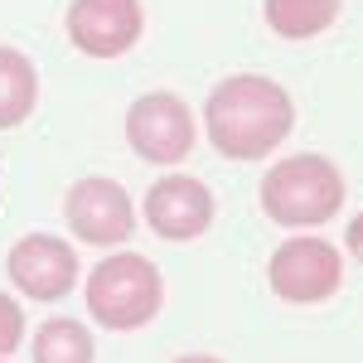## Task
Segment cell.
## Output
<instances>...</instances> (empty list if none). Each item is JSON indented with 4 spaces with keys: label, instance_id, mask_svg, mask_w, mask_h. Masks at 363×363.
<instances>
[{
    "label": "cell",
    "instance_id": "cell-10",
    "mask_svg": "<svg viewBox=\"0 0 363 363\" xmlns=\"http://www.w3.org/2000/svg\"><path fill=\"white\" fill-rule=\"evenodd\" d=\"M39 102V68L34 58L0 44V131L20 126Z\"/></svg>",
    "mask_w": 363,
    "mask_h": 363
},
{
    "label": "cell",
    "instance_id": "cell-3",
    "mask_svg": "<svg viewBox=\"0 0 363 363\" xmlns=\"http://www.w3.org/2000/svg\"><path fill=\"white\" fill-rule=\"evenodd\" d=\"M165 306V281L160 267L140 252H112L107 262L92 267L87 277V315L102 330H140Z\"/></svg>",
    "mask_w": 363,
    "mask_h": 363
},
{
    "label": "cell",
    "instance_id": "cell-6",
    "mask_svg": "<svg viewBox=\"0 0 363 363\" xmlns=\"http://www.w3.org/2000/svg\"><path fill=\"white\" fill-rule=\"evenodd\" d=\"M63 213H68V228L78 233V242H92V247H116L136 233L131 194L116 179H102V174L78 179L63 199Z\"/></svg>",
    "mask_w": 363,
    "mask_h": 363
},
{
    "label": "cell",
    "instance_id": "cell-4",
    "mask_svg": "<svg viewBox=\"0 0 363 363\" xmlns=\"http://www.w3.org/2000/svg\"><path fill=\"white\" fill-rule=\"evenodd\" d=\"M267 281H272V291H277L281 301H291V306H320V301H330L344 286L339 247L325 242V238H315V233L286 238L272 252V262H267Z\"/></svg>",
    "mask_w": 363,
    "mask_h": 363
},
{
    "label": "cell",
    "instance_id": "cell-5",
    "mask_svg": "<svg viewBox=\"0 0 363 363\" xmlns=\"http://www.w3.org/2000/svg\"><path fill=\"white\" fill-rule=\"evenodd\" d=\"M126 140L150 165H179L194 150V112L174 92H145L126 112Z\"/></svg>",
    "mask_w": 363,
    "mask_h": 363
},
{
    "label": "cell",
    "instance_id": "cell-14",
    "mask_svg": "<svg viewBox=\"0 0 363 363\" xmlns=\"http://www.w3.org/2000/svg\"><path fill=\"white\" fill-rule=\"evenodd\" d=\"M344 242H349V257H359L363 262V213L349 223V233H344Z\"/></svg>",
    "mask_w": 363,
    "mask_h": 363
},
{
    "label": "cell",
    "instance_id": "cell-1",
    "mask_svg": "<svg viewBox=\"0 0 363 363\" xmlns=\"http://www.w3.org/2000/svg\"><path fill=\"white\" fill-rule=\"evenodd\" d=\"M296 126L291 92L262 73H233L203 102V131L213 150L228 160H262L272 155Z\"/></svg>",
    "mask_w": 363,
    "mask_h": 363
},
{
    "label": "cell",
    "instance_id": "cell-15",
    "mask_svg": "<svg viewBox=\"0 0 363 363\" xmlns=\"http://www.w3.org/2000/svg\"><path fill=\"white\" fill-rule=\"evenodd\" d=\"M174 363H223V359H213V354H184V359H174Z\"/></svg>",
    "mask_w": 363,
    "mask_h": 363
},
{
    "label": "cell",
    "instance_id": "cell-8",
    "mask_svg": "<svg viewBox=\"0 0 363 363\" xmlns=\"http://www.w3.org/2000/svg\"><path fill=\"white\" fill-rule=\"evenodd\" d=\"M140 29H145L140 0H73L68 5V39L87 58L131 54Z\"/></svg>",
    "mask_w": 363,
    "mask_h": 363
},
{
    "label": "cell",
    "instance_id": "cell-2",
    "mask_svg": "<svg viewBox=\"0 0 363 363\" xmlns=\"http://www.w3.org/2000/svg\"><path fill=\"white\" fill-rule=\"evenodd\" d=\"M262 208L281 228H320L344 208V174L330 155H286L262 179Z\"/></svg>",
    "mask_w": 363,
    "mask_h": 363
},
{
    "label": "cell",
    "instance_id": "cell-13",
    "mask_svg": "<svg viewBox=\"0 0 363 363\" xmlns=\"http://www.w3.org/2000/svg\"><path fill=\"white\" fill-rule=\"evenodd\" d=\"M20 339H25V310H20V301H10V296L0 291V359L15 354Z\"/></svg>",
    "mask_w": 363,
    "mask_h": 363
},
{
    "label": "cell",
    "instance_id": "cell-7",
    "mask_svg": "<svg viewBox=\"0 0 363 363\" xmlns=\"http://www.w3.org/2000/svg\"><path fill=\"white\" fill-rule=\"evenodd\" d=\"M5 272L29 301H63L78 286V252L54 233H25L5 257Z\"/></svg>",
    "mask_w": 363,
    "mask_h": 363
},
{
    "label": "cell",
    "instance_id": "cell-12",
    "mask_svg": "<svg viewBox=\"0 0 363 363\" xmlns=\"http://www.w3.org/2000/svg\"><path fill=\"white\" fill-rule=\"evenodd\" d=\"M97 359V344L87 335V325L68 320V315H54L39 325L34 335V363H92Z\"/></svg>",
    "mask_w": 363,
    "mask_h": 363
},
{
    "label": "cell",
    "instance_id": "cell-9",
    "mask_svg": "<svg viewBox=\"0 0 363 363\" xmlns=\"http://www.w3.org/2000/svg\"><path fill=\"white\" fill-rule=\"evenodd\" d=\"M145 223L169 242H189L203 238L213 223V194L208 184H199L194 174H165L150 184L145 194Z\"/></svg>",
    "mask_w": 363,
    "mask_h": 363
},
{
    "label": "cell",
    "instance_id": "cell-11",
    "mask_svg": "<svg viewBox=\"0 0 363 363\" xmlns=\"http://www.w3.org/2000/svg\"><path fill=\"white\" fill-rule=\"evenodd\" d=\"M339 20V0H267V25L281 39H315Z\"/></svg>",
    "mask_w": 363,
    "mask_h": 363
}]
</instances>
